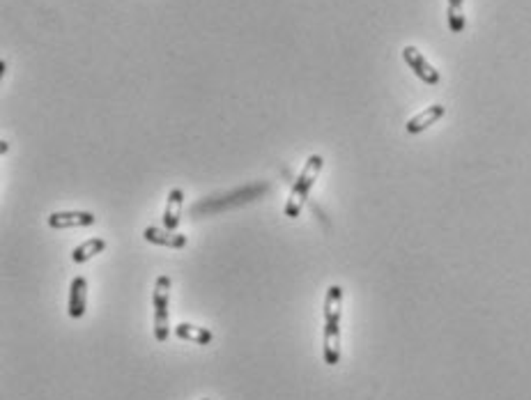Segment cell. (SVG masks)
<instances>
[{
  "label": "cell",
  "mask_w": 531,
  "mask_h": 400,
  "mask_svg": "<svg viewBox=\"0 0 531 400\" xmlns=\"http://www.w3.org/2000/svg\"><path fill=\"white\" fill-rule=\"evenodd\" d=\"M203 400H210V398H203Z\"/></svg>",
  "instance_id": "9a60e30c"
},
{
  "label": "cell",
  "mask_w": 531,
  "mask_h": 400,
  "mask_svg": "<svg viewBox=\"0 0 531 400\" xmlns=\"http://www.w3.org/2000/svg\"><path fill=\"white\" fill-rule=\"evenodd\" d=\"M322 166H325V159H322L320 154H311L306 163H304L301 173L297 175V180H294L292 185V191L288 196V203H285V216L288 219H297V216L301 214V205L306 203L308 198V191L313 189V185H316V180L320 175Z\"/></svg>",
  "instance_id": "6da1fadb"
},
{
  "label": "cell",
  "mask_w": 531,
  "mask_h": 400,
  "mask_svg": "<svg viewBox=\"0 0 531 400\" xmlns=\"http://www.w3.org/2000/svg\"><path fill=\"white\" fill-rule=\"evenodd\" d=\"M168 301H170V278L159 276L154 283L152 306H154V338L159 343H166L170 336L168 325Z\"/></svg>",
  "instance_id": "7a4b0ae2"
},
{
  "label": "cell",
  "mask_w": 531,
  "mask_h": 400,
  "mask_svg": "<svg viewBox=\"0 0 531 400\" xmlns=\"http://www.w3.org/2000/svg\"><path fill=\"white\" fill-rule=\"evenodd\" d=\"M343 311V288L341 285H329L325 297V325H341Z\"/></svg>",
  "instance_id": "9c48e42d"
},
{
  "label": "cell",
  "mask_w": 531,
  "mask_h": 400,
  "mask_svg": "<svg viewBox=\"0 0 531 400\" xmlns=\"http://www.w3.org/2000/svg\"><path fill=\"white\" fill-rule=\"evenodd\" d=\"M97 216L92 212H54L49 214V228L65 230V228H85V225H94Z\"/></svg>",
  "instance_id": "277c9868"
},
{
  "label": "cell",
  "mask_w": 531,
  "mask_h": 400,
  "mask_svg": "<svg viewBox=\"0 0 531 400\" xmlns=\"http://www.w3.org/2000/svg\"><path fill=\"white\" fill-rule=\"evenodd\" d=\"M322 354H325L327 366H338V361H341V325H325Z\"/></svg>",
  "instance_id": "8992f818"
},
{
  "label": "cell",
  "mask_w": 531,
  "mask_h": 400,
  "mask_svg": "<svg viewBox=\"0 0 531 400\" xmlns=\"http://www.w3.org/2000/svg\"><path fill=\"white\" fill-rule=\"evenodd\" d=\"M182 205H185V191L182 189H170L168 194V203H166V212H163V228L175 230L180 225V214H182Z\"/></svg>",
  "instance_id": "30bf717a"
},
{
  "label": "cell",
  "mask_w": 531,
  "mask_h": 400,
  "mask_svg": "<svg viewBox=\"0 0 531 400\" xmlns=\"http://www.w3.org/2000/svg\"><path fill=\"white\" fill-rule=\"evenodd\" d=\"M145 242H150V244H159V246H168V249H185L189 244L187 235L175 232V230H168V228H145L143 232Z\"/></svg>",
  "instance_id": "52a82bcc"
},
{
  "label": "cell",
  "mask_w": 531,
  "mask_h": 400,
  "mask_svg": "<svg viewBox=\"0 0 531 400\" xmlns=\"http://www.w3.org/2000/svg\"><path fill=\"white\" fill-rule=\"evenodd\" d=\"M175 336L182 338V341H189V343H198V345H210L214 341V334L210 329L205 327H196V325H189V323H180L175 329Z\"/></svg>",
  "instance_id": "8fae6325"
},
{
  "label": "cell",
  "mask_w": 531,
  "mask_h": 400,
  "mask_svg": "<svg viewBox=\"0 0 531 400\" xmlns=\"http://www.w3.org/2000/svg\"><path fill=\"white\" fill-rule=\"evenodd\" d=\"M85 308H88V281L85 276H74L72 285H69V301H67V311L69 318H83Z\"/></svg>",
  "instance_id": "5b68a950"
},
{
  "label": "cell",
  "mask_w": 531,
  "mask_h": 400,
  "mask_svg": "<svg viewBox=\"0 0 531 400\" xmlns=\"http://www.w3.org/2000/svg\"><path fill=\"white\" fill-rule=\"evenodd\" d=\"M444 113H446V108H444L442 104H432V106L423 108L421 113H416L414 118L407 120V125H405L407 134H421V132H425V129L432 127L435 123H437V120L444 118Z\"/></svg>",
  "instance_id": "ba28073f"
},
{
  "label": "cell",
  "mask_w": 531,
  "mask_h": 400,
  "mask_svg": "<svg viewBox=\"0 0 531 400\" xmlns=\"http://www.w3.org/2000/svg\"><path fill=\"white\" fill-rule=\"evenodd\" d=\"M465 0H449V10H446V16H449V28L454 35H460L465 30V10H463Z\"/></svg>",
  "instance_id": "4fadbf2b"
},
{
  "label": "cell",
  "mask_w": 531,
  "mask_h": 400,
  "mask_svg": "<svg viewBox=\"0 0 531 400\" xmlns=\"http://www.w3.org/2000/svg\"><path fill=\"white\" fill-rule=\"evenodd\" d=\"M7 150H10V145H7V141H3V143H0V152H7Z\"/></svg>",
  "instance_id": "5bb4252c"
},
{
  "label": "cell",
  "mask_w": 531,
  "mask_h": 400,
  "mask_svg": "<svg viewBox=\"0 0 531 400\" xmlns=\"http://www.w3.org/2000/svg\"><path fill=\"white\" fill-rule=\"evenodd\" d=\"M403 60L410 65V69L421 78L423 83H428V85H437L439 83V72L421 56V51L416 46H405L403 49Z\"/></svg>",
  "instance_id": "3957f363"
},
{
  "label": "cell",
  "mask_w": 531,
  "mask_h": 400,
  "mask_svg": "<svg viewBox=\"0 0 531 400\" xmlns=\"http://www.w3.org/2000/svg\"><path fill=\"white\" fill-rule=\"evenodd\" d=\"M104 249H106V242H104L101 237H92L88 242H83V244H78L72 251V260H74L76 265L88 263V260H92L94 256H99Z\"/></svg>",
  "instance_id": "7c38bea8"
}]
</instances>
